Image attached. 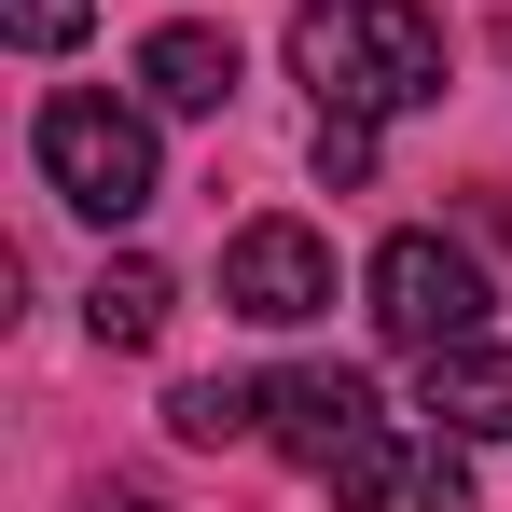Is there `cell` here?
Returning a JSON list of instances; mask_svg holds the SVG:
<instances>
[{
  "mask_svg": "<svg viewBox=\"0 0 512 512\" xmlns=\"http://www.w3.org/2000/svg\"><path fill=\"white\" fill-rule=\"evenodd\" d=\"M429 416L457 443H512V346H429Z\"/></svg>",
  "mask_w": 512,
  "mask_h": 512,
  "instance_id": "7",
  "label": "cell"
},
{
  "mask_svg": "<svg viewBox=\"0 0 512 512\" xmlns=\"http://www.w3.org/2000/svg\"><path fill=\"white\" fill-rule=\"evenodd\" d=\"M167 429H180V443H250V429H263V388H222V374H194V388L167 402Z\"/></svg>",
  "mask_w": 512,
  "mask_h": 512,
  "instance_id": "10",
  "label": "cell"
},
{
  "mask_svg": "<svg viewBox=\"0 0 512 512\" xmlns=\"http://www.w3.org/2000/svg\"><path fill=\"white\" fill-rule=\"evenodd\" d=\"M222 305L263 319V333L319 319V305H333V236H305V222H250V236L222 250Z\"/></svg>",
  "mask_w": 512,
  "mask_h": 512,
  "instance_id": "4",
  "label": "cell"
},
{
  "mask_svg": "<svg viewBox=\"0 0 512 512\" xmlns=\"http://www.w3.org/2000/svg\"><path fill=\"white\" fill-rule=\"evenodd\" d=\"M374 333L416 346V360H429V346H471V333H485V263L457 250V236H429V222L388 236V250H374Z\"/></svg>",
  "mask_w": 512,
  "mask_h": 512,
  "instance_id": "3",
  "label": "cell"
},
{
  "mask_svg": "<svg viewBox=\"0 0 512 512\" xmlns=\"http://www.w3.org/2000/svg\"><path fill=\"white\" fill-rule=\"evenodd\" d=\"M167 305H180V291H167V263H97L84 333H97V346H153V333H167Z\"/></svg>",
  "mask_w": 512,
  "mask_h": 512,
  "instance_id": "9",
  "label": "cell"
},
{
  "mask_svg": "<svg viewBox=\"0 0 512 512\" xmlns=\"http://www.w3.org/2000/svg\"><path fill=\"white\" fill-rule=\"evenodd\" d=\"M319 180H374V125L360 111H319Z\"/></svg>",
  "mask_w": 512,
  "mask_h": 512,
  "instance_id": "12",
  "label": "cell"
},
{
  "mask_svg": "<svg viewBox=\"0 0 512 512\" xmlns=\"http://www.w3.org/2000/svg\"><path fill=\"white\" fill-rule=\"evenodd\" d=\"M42 180L84 222H139L153 208V125L125 97H42Z\"/></svg>",
  "mask_w": 512,
  "mask_h": 512,
  "instance_id": "2",
  "label": "cell"
},
{
  "mask_svg": "<svg viewBox=\"0 0 512 512\" xmlns=\"http://www.w3.org/2000/svg\"><path fill=\"white\" fill-rule=\"evenodd\" d=\"M333 485H346V512H471V471H457L443 429H374Z\"/></svg>",
  "mask_w": 512,
  "mask_h": 512,
  "instance_id": "6",
  "label": "cell"
},
{
  "mask_svg": "<svg viewBox=\"0 0 512 512\" xmlns=\"http://www.w3.org/2000/svg\"><path fill=\"white\" fill-rule=\"evenodd\" d=\"M84 14H97V0H0V28H14L28 56H70V42H84Z\"/></svg>",
  "mask_w": 512,
  "mask_h": 512,
  "instance_id": "11",
  "label": "cell"
},
{
  "mask_svg": "<svg viewBox=\"0 0 512 512\" xmlns=\"http://www.w3.org/2000/svg\"><path fill=\"white\" fill-rule=\"evenodd\" d=\"M84 512H167V499H139V485H97V499Z\"/></svg>",
  "mask_w": 512,
  "mask_h": 512,
  "instance_id": "13",
  "label": "cell"
},
{
  "mask_svg": "<svg viewBox=\"0 0 512 512\" xmlns=\"http://www.w3.org/2000/svg\"><path fill=\"white\" fill-rule=\"evenodd\" d=\"M263 429H277L305 471H346V457H360L388 416H374V374H346V360H305V374H277V388H263Z\"/></svg>",
  "mask_w": 512,
  "mask_h": 512,
  "instance_id": "5",
  "label": "cell"
},
{
  "mask_svg": "<svg viewBox=\"0 0 512 512\" xmlns=\"http://www.w3.org/2000/svg\"><path fill=\"white\" fill-rule=\"evenodd\" d=\"M291 70L319 84V111L388 125V111H429L443 97V28H429L416 0H305L291 14Z\"/></svg>",
  "mask_w": 512,
  "mask_h": 512,
  "instance_id": "1",
  "label": "cell"
},
{
  "mask_svg": "<svg viewBox=\"0 0 512 512\" xmlns=\"http://www.w3.org/2000/svg\"><path fill=\"white\" fill-rule=\"evenodd\" d=\"M139 84H153V111H222L236 97V42L222 28H153L139 42Z\"/></svg>",
  "mask_w": 512,
  "mask_h": 512,
  "instance_id": "8",
  "label": "cell"
},
{
  "mask_svg": "<svg viewBox=\"0 0 512 512\" xmlns=\"http://www.w3.org/2000/svg\"><path fill=\"white\" fill-rule=\"evenodd\" d=\"M499 236H512V208H499Z\"/></svg>",
  "mask_w": 512,
  "mask_h": 512,
  "instance_id": "14",
  "label": "cell"
}]
</instances>
